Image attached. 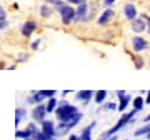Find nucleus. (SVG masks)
<instances>
[{
    "label": "nucleus",
    "instance_id": "nucleus-1",
    "mask_svg": "<svg viewBox=\"0 0 150 140\" xmlns=\"http://www.w3.org/2000/svg\"><path fill=\"white\" fill-rule=\"evenodd\" d=\"M77 113H79V108L74 107V105H70V103H62L55 110V115H57V119L60 122H69L70 119H74Z\"/></svg>",
    "mask_w": 150,
    "mask_h": 140
},
{
    "label": "nucleus",
    "instance_id": "nucleus-2",
    "mask_svg": "<svg viewBox=\"0 0 150 140\" xmlns=\"http://www.w3.org/2000/svg\"><path fill=\"white\" fill-rule=\"evenodd\" d=\"M137 112H139V110H135V108H134V110H132L130 113H125V115H123L122 119H120V120L117 122V125H115V127H112V129H110V132H107V134L110 135V137H112V135H115V134L118 132V130H120V129H123V127H125V125L129 124L130 120L134 119V115H135Z\"/></svg>",
    "mask_w": 150,
    "mask_h": 140
},
{
    "label": "nucleus",
    "instance_id": "nucleus-3",
    "mask_svg": "<svg viewBox=\"0 0 150 140\" xmlns=\"http://www.w3.org/2000/svg\"><path fill=\"white\" fill-rule=\"evenodd\" d=\"M60 15H62V22H64L65 25H69L70 22L75 20V15H77V10L75 8H72L70 5H64L59 8Z\"/></svg>",
    "mask_w": 150,
    "mask_h": 140
},
{
    "label": "nucleus",
    "instance_id": "nucleus-4",
    "mask_svg": "<svg viewBox=\"0 0 150 140\" xmlns=\"http://www.w3.org/2000/svg\"><path fill=\"white\" fill-rule=\"evenodd\" d=\"M37 134H38V130L33 124H28L25 130H17V137H18V139H32V137H35Z\"/></svg>",
    "mask_w": 150,
    "mask_h": 140
},
{
    "label": "nucleus",
    "instance_id": "nucleus-5",
    "mask_svg": "<svg viewBox=\"0 0 150 140\" xmlns=\"http://www.w3.org/2000/svg\"><path fill=\"white\" fill-rule=\"evenodd\" d=\"M45 113H48L47 112V105L40 103V105H37V107L32 110V117H33V120H37V122L42 124L43 120H45Z\"/></svg>",
    "mask_w": 150,
    "mask_h": 140
},
{
    "label": "nucleus",
    "instance_id": "nucleus-6",
    "mask_svg": "<svg viewBox=\"0 0 150 140\" xmlns=\"http://www.w3.org/2000/svg\"><path fill=\"white\" fill-rule=\"evenodd\" d=\"M42 134L47 137L48 140H54L55 137V127L50 120H43L42 122Z\"/></svg>",
    "mask_w": 150,
    "mask_h": 140
},
{
    "label": "nucleus",
    "instance_id": "nucleus-7",
    "mask_svg": "<svg viewBox=\"0 0 150 140\" xmlns=\"http://www.w3.org/2000/svg\"><path fill=\"white\" fill-rule=\"evenodd\" d=\"M80 119H82V113L79 112V113H77V115L74 117V119H70L69 122H62V124L59 125V130H62V132H69L72 127H75V125L80 122Z\"/></svg>",
    "mask_w": 150,
    "mask_h": 140
},
{
    "label": "nucleus",
    "instance_id": "nucleus-8",
    "mask_svg": "<svg viewBox=\"0 0 150 140\" xmlns=\"http://www.w3.org/2000/svg\"><path fill=\"white\" fill-rule=\"evenodd\" d=\"M132 45H134L135 52H142V50L149 49V43H147V40H144V38H140V37H135L134 40H132Z\"/></svg>",
    "mask_w": 150,
    "mask_h": 140
},
{
    "label": "nucleus",
    "instance_id": "nucleus-9",
    "mask_svg": "<svg viewBox=\"0 0 150 140\" xmlns=\"http://www.w3.org/2000/svg\"><path fill=\"white\" fill-rule=\"evenodd\" d=\"M87 10H88V7L87 4H80L79 8H77V15H75V20L77 22H83L87 18Z\"/></svg>",
    "mask_w": 150,
    "mask_h": 140
},
{
    "label": "nucleus",
    "instance_id": "nucleus-10",
    "mask_svg": "<svg viewBox=\"0 0 150 140\" xmlns=\"http://www.w3.org/2000/svg\"><path fill=\"white\" fill-rule=\"evenodd\" d=\"M123 12H125V17H127L130 22L137 18V8H135L132 4H127V5L123 7Z\"/></svg>",
    "mask_w": 150,
    "mask_h": 140
},
{
    "label": "nucleus",
    "instance_id": "nucleus-11",
    "mask_svg": "<svg viewBox=\"0 0 150 140\" xmlns=\"http://www.w3.org/2000/svg\"><path fill=\"white\" fill-rule=\"evenodd\" d=\"M117 93H118V98H120L118 110H120V112H123V110L127 108V105H129V102H130V97H129V95H125V93H123V92H120V90H118Z\"/></svg>",
    "mask_w": 150,
    "mask_h": 140
},
{
    "label": "nucleus",
    "instance_id": "nucleus-12",
    "mask_svg": "<svg viewBox=\"0 0 150 140\" xmlns=\"http://www.w3.org/2000/svg\"><path fill=\"white\" fill-rule=\"evenodd\" d=\"M35 22H27L23 27H22V35H25V37H30L33 33V30H35Z\"/></svg>",
    "mask_w": 150,
    "mask_h": 140
},
{
    "label": "nucleus",
    "instance_id": "nucleus-13",
    "mask_svg": "<svg viewBox=\"0 0 150 140\" xmlns=\"http://www.w3.org/2000/svg\"><path fill=\"white\" fill-rule=\"evenodd\" d=\"M93 95H95V93H93L92 90H82V92H79V93H77V98H79L80 102L87 103L88 100H90V97H93Z\"/></svg>",
    "mask_w": 150,
    "mask_h": 140
},
{
    "label": "nucleus",
    "instance_id": "nucleus-14",
    "mask_svg": "<svg viewBox=\"0 0 150 140\" xmlns=\"http://www.w3.org/2000/svg\"><path fill=\"white\" fill-rule=\"evenodd\" d=\"M132 28H134V32L140 33L145 30V23L142 18H135V20H132Z\"/></svg>",
    "mask_w": 150,
    "mask_h": 140
},
{
    "label": "nucleus",
    "instance_id": "nucleus-15",
    "mask_svg": "<svg viewBox=\"0 0 150 140\" xmlns=\"http://www.w3.org/2000/svg\"><path fill=\"white\" fill-rule=\"evenodd\" d=\"M112 17H113V10L108 8V10H105L102 13V17L98 18V23H100V25H105V23H108V22L112 20Z\"/></svg>",
    "mask_w": 150,
    "mask_h": 140
},
{
    "label": "nucleus",
    "instance_id": "nucleus-16",
    "mask_svg": "<svg viewBox=\"0 0 150 140\" xmlns=\"http://www.w3.org/2000/svg\"><path fill=\"white\" fill-rule=\"evenodd\" d=\"M93 127H95V122L90 124L87 129H83V132H82V135H80V140H92L90 135H92V129H93Z\"/></svg>",
    "mask_w": 150,
    "mask_h": 140
},
{
    "label": "nucleus",
    "instance_id": "nucleus-17",
    "mask_svg": "<svg viewBox=\"0 0 150 140\" xmlns=\"http://www.w3.org/2000/svg\"><path fill=\"white\" fill-rule=\"evenodd\" d=\"M105 97H107V92H105V90H98L95 95H93V98H95L97 103H102L103 100H105Z\"/></svg>",
    "mask_w": 150,
    "mask_h": 140
},
{
    "label": "nucleus",
    "instance_id": "nucleus-18",
    "mask_svg": "<svg viewBox=\"0 0 150 140\" xmlns=\"http://www.w3.org/2000/svg\"><path fill=\"white\" fill-rule=\"evenodd\" d=\"M55 107H57V98L55 97H50V100L47 102V112H55Z\"/></svg>",
    "mask_w": 150,
    "mask_h": 140
},
{
    "label": "nucleus",
    "instance_id": "nucleus-19",
    "mask_svg": "<svg viewBox=\"0 0 150 140\" xmlns=\"http://www.w3.org/2000/svg\"><path fill=\"white\" fill-rule=\"evenodd\" d=\"M25 117V110H22V108H17V113H15V124L18 125L22 122V119Z\"/></svg>",
    "mask_w": 150,
    "mask_h": 140
},
{
    "label": "nucleus",
    "instance_id": "nucleus-20",
    "mask_svg": "<svg viewBox=\"0 0 150 140\" xmlns=\"http://www.w3.org/2000/svg\"><path fill=\"white\" fill-rule=\"evenodd\" d=\"M142 107H144V98L137 97L134 100V108H135V110H142Z\"/></svg>",
    "mask_w": 150,
    "mask_h": 140
},
{
    "label": "nucleus",
    "instance_id": "nucleus-21",
    "mask_svg": "<svg viewBox=\"0 0 150 140\" xmlns=\"http://www.w3.org/2000/svg\"><path fill=\"white\" fill-rule=\"evenodd\" d=\"M144 134H150V124L149 125H144L142 129H139L135 132V135H144Z\"/></svg>",
    "mask_w": 150,
    "mask_h": 140
},
{
    "label": "nucleus",
    "instance_id": "nucleus-22",
    "mask_svg": "<svg viewBox=\"0 0 150 140\" xmlns=\"http://www.w3.org/2000/svg\"><path fill=\"white\" fill-rule=\"evenodd\" d=\"M38 93H40L43 98H45V97H54V95H55V90H40Z\"/></svg>",
    "mask_w": 150,
    "mask_h": 140
},
{
    "label": "nucleus",
    "instance_id": "nucleus-23",
    "mask_svg": "<svg viewBox=\"0 0 150 140\" xmlns=\"http://www.w3.org/2000/svg\"><path fill=\"white\" fill-rule=\"evenodd\" d=\"M40 13H42V15H45V17H48L50 13H52V10H50L47 5H43L42 8H40Z\"/></svg>",
    "mask_w": 150,
    "mask_h": 140
},
{
    "label": "nucleus",
    "instance_id": "nucleus-24",
    "mask_svg": "<svg viewBox=\"0 0 150 140\" xmlns=\"http://www.w3.org/2000/svg\"><path fill=\"white\" fill-rule=\"evenodd\" d=\"M5 17H7V13L4 12V8H2V12H0V20H2V22H5Z\"/></svg>",
    "mask_w": 150,
    "mask_h": 140
},
{
    "label": "nucleus",
    "instance_id": "nucleus-25",
    "mask_svg": "<svg viewBox=\"0 0 150 140\" xmlns=\"http://www.w3.org/2000/svg\"><path fill=\"white\" fill-rule=\"evenodd\" d=\"M70 4H77V5H80V4H85V0H70Z\"/></svg>",
    "mask_w": 150,
    "mask_h": 140
},
{
    "label": "nucleus",
    "instance_id": "nucleus-26",
    "mask_svg": "<svg viewBox=\"0 0 150 140\" xmlns=\"http://www.w3.org/2000/svg\"><path fill=\"white\" fill-rule=\"evenodd\" d=\"M113 2H115V0H105L103 4H105V5H107V7H110V5H112V4H113Z\"/></svg>",
    "mask_w": 150,
    "mask_h": 140
},
{
    "label": "nucleus",
    "instance_id": "nucleus-27",
    "mask_svg": "<svg viewBox=\"0 0 150 140\" xmlns=\"http://www.w3.org/2000/svg\"><path fill=\"white\" fill-rule=\"evenodd\" d=\"M38 43H40V40H35V42L32 43V47H33V49H37V47H38Z\"/></svg>",
    "mask_w": 150,
    "mask_h": 140
},
{
    "label": "nucleus",
    "instance_id": "nucleus-28",
    "mask_svg": "<svg viewBox=\"0 0 150 140\" xmlns=\"http://www.w3.org/2000/svg\"><path fill=\"white\" fill-rule=\"evenodd\" d=\"M69 140H80V137H77V135H70Z\"/></svg>",
    "mask_w": 150,
    "mask_h": 140
},
{
    "label": "nucleus",
    "instance_id": "nucleus-29",
    "mask_svg": "<svg viewBox=\"0 0 150 140\" xmlns=\"http://www.w3.org/2000/svg\"><path fill=\"white\" fill-rule=\"evenodd\" d=\"M145 102H147V103H150V90L147 92V98H145Z\"/></svg>",
    "mask_w": 150,
    "mask_h": 140
},
{
    "label": "nucleus",
    "instance_id": "nucleus-30",
    "mask_svg": "<svg viewBox=\"0 0 150 140\" xmlns=\"http://www.w3.org/2000/svg\"><path fill=\"white\" fill-rule=\"evenodd\" d=\"M108 140H118V139H117V137H115V135H112V137H110V139H108Z\"/></svg>",
    "mask_w": 150,
    "mask_h": 140
},
{
    "label": "nucleus",
    "instance_id": "nucleus-31",
    "mask_svg": "<svg viewBox=\"0 0 150 140\" xmlns=\"http://www.w3.org/2000/svg\"><path fill=\"white\" fill-rule=\"evenodd\" d=\"M145 122H150V115H147V117H145Z\"/></svg>",
    "mask_w": 150,
    "mask_h": 140
},
{
    "label": "nucleus",
    "instance_id": "nucleus-32",
    "mask_svg": "<svg viewBox=\"0 0 150 140\" xmlns=\"http://www.w3.org/2000/svg\"><path fill=\"white\" fill-rule=\"evenodd\" d=\"M145 18H147V17H145ZM147 20H149V33H150V18H147Z\"/></svg>",
    "mask_w": 150,
    "mask_h": 140
}]
</instances>
